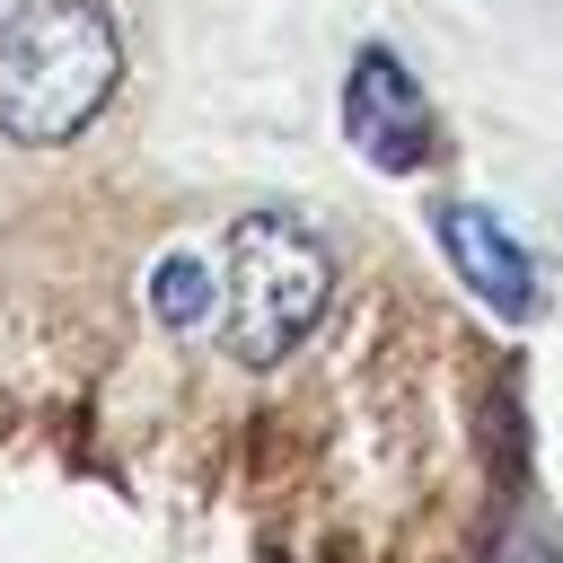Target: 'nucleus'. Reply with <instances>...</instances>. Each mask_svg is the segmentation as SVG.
<instances>
[{
	"instance_id": "1",
	"label": "nucleus",
	"mask_w": 563,
	"mask_h": 563,
	"mask_svg": "<svg viewBox=\"0 0 563 563\" xmlns=\"http://www.w3.org/2000/svg\"><path fill=\"white\" fill-rule=\"evenodd\" d=\"M123 79V26L97 0H35L0 26V132L26 150L79 141Z\"/></svg>"
},
{
	"instance_id": "2",
	"label": "nucleus",
	"mask_w": 563,
	"mask_h": 563,
	"mask_svg": "<svg viewBox=\"0 0 563 563\" xmlns=\"http://www.w3.org/2000/svg\"><path fill=\"white\" fill-rule=\"evenodd\" d=\"M334 264L299 211H246L220 255V343L238 369H282L325 317Z\"/></svg>"
},
{
	"instance_id": "3",
	"label": "nucleus",
	"mask_w": 563,
	"mask_h": 563,
	"mask_svg": "<svg viewBox=\"0 0 563 563\" xmlns=\"http://www.w3.org/2000/svg\"><path fill=\"white\" fill-rule=\"evenodd\" d=\"M343 141L387 176H413V167L440 158V106L405 70V53H387V44L352 53V70H343Z\"/></svg>"
},
{
	"instance_id": "4",
	"label": "nucleus",
	"mask_w": 563,
	"mask_h": 563,
	"mask_svg": "<svg viewBox=\"0 0 563 563\" xmlns=\"http://www.w3.org/2000/svg\"><path fill=\"white\" fill-rule=\"evenodd\" d=\"M431 229H440L449 273H457L493 317L528 325V317L545 308V282H537V264H528V246L510 238V220H501V211H484V202H440V211H431Z\"/></svg>"
},
{
	"instance_id": "5",
	"label": "nucleus",
	"mask_w": 563,
	"mask_h": 563,
	"mask_svg": "<svg viewBox=\"0 0 563 563\" xmlns=\"http://www.w3.org/2000/svg\"><path fill=\"white\" fill-rule=\"evenodd\" d=\"M150 317L167 325V334H202L211 317H220V273L202 264V255H158L150 264Z\"/></svg>"
},
{
	"instance_id": "6",
	"label": "nucleus",
	"mask_w": 563,
	"mask_h": 563,
	"mask_svg": "<svg viewBox=\"0 0 563 563\" xmlns=\"http://www.w3.org/2000/svg\"><path fill=\"white\" fill-rule=\"evenodd\" d=\"M18 9H26V0H0V26H9V18H18Z\"/></svg>"
}]
</instances>
